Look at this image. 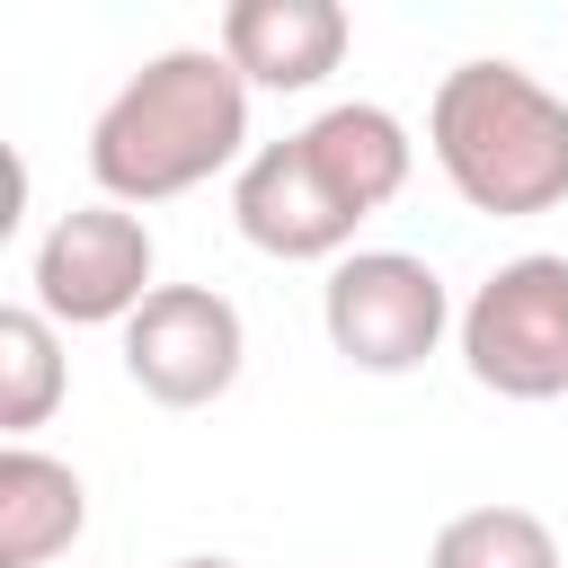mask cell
<instances>
[{"instance_id": "6da1fadb", "label": "cell", "mask_w": 568, "mask_h": 568, "mask_svg": "<svg viewBox=\"0 0 568 568\" xmlns=\"http://www.w3.org/2000/svg\"><path fill=\"white\" fill-rule=\"evenodd\" d=\"M248 142V80L222 44H169L151 53L89 124V178L106 204H169L195 195L213 169H231Z\"/></svg>"}, {"instance_id": "7a4b0ae2", "label": "cell", "mask_w": 568, "mask_h": 568, "mask_svg": "<svg viewBox=\"0 0 568 568\" xmlns=\"http://www.w3.org/2000/svg\"><path fill=\"white\" fill-rule=\"evenodd\" d=\"M426 151L470 213L524 222L568 204V98L524 62H453L426 106Z\"/></svg>"}, {"instance_id": "3957f363", "label": "cell", "mask_w": 568, "mask_h": 568, "mask_svg": "<svg viewBox=\"0 0 568 568\" xmlns=\"http://www.w3.org/2000/svg\"><path fill=\"white\" fill-rule=\"evenodd\" d=\"M462 364L497 399H559L568 390V257L532 248L506 257L470 302H462Z\"/></svg>"}, {"instance_id": "277c9868", "label": "cell", "mask_w": 568, "mask_h": 568, "mask_svg": "<svg viewBox=\"0 0 568 568\" xmlns=\"http://www.w3.org/2000/svg\"><path fill=\"white\" fill-rule=\"evenodd\" d=\"M320 328L355 373H417L453 328V293L408 248H355L320 284Z\"/></svg>"}, {"instance_id": "5b68a950", "label": "cell", "mask_w": 568, "mask_h": 568, "mask_svg": "<svg viewBox=\"0 0 568 568\" xmlns=\"http://www.w3.org/2000/svg\"><path fill=\"white\" fill-rule=\"evenodd\" d=\"M151 266H160V248H151V222L133 213V204H71L44 240H36V266H27V284H36V311L62 328H124L160 284H151Z\"/></svg>"}, {"instance_id": "8992f818", "label": "cell", "mask_w": 568, "mask_h": 568, "mask_svg": "<svg viewBox=\"0 0 568 568\" xmlns=\"http://www.w3.org/2000/svg\"><path fill=\"white\" fill-rule=\"evenodd\" d=\"M248 328L213 284H160L133 320H124V382L160 408H213L240 382Z\"/></svg>"}, {"instance_id": "52a82bcc", "label": "cell", "mask_w": 568, "mask_h": 568, "mask_svg": "<svg viewBox=\"0 0 568 568\" xmlns=\"http://www.w3.org/2000/svg\"><path fill=\"white\" fill-rule=\"evenodd\" d=\"M231 222H240V240L257 248V257H284V266H311V257H355V204L311 169V151H302V133H284V142H257L248 160H240V186H231Z\"/></svg>"}, {"instance_id": "ba28073f", "label": "cell", "mask_w": 568, "mask_h": 568, "mask_svg": "<svg viewBox=\"0 0 568 568\" xmlns=\"http://www.w3.org/2000/svg\"><path fill=\"white\" fill-rule=\"evenodd\" d=\"M346 9L337 0H231L222 9V53L248 89H320L346 62Z\"/></svg>"}, {"instance_id": "9c48e42d", "label": "cell", "mask_w": 568, "mask_h": 568, "mask_svg": "<svg viewBox=\"0 0 568 568\" xmlns=\"http://www.w3.org/2000/svg\"><path fill=\"white\" fill-rule=\"evenodd\" d=\"M302 151H311V169H320L355 213H382V204L408 186V169H417L408 124H399L390 106H373V98H337V106H320V115L302 124Z\"/></svg>"}, {"instance_id": "30bf717a", "label": "cell", "mask_w": 568, "mask_h": 568, "mask_svg": "<svg viewBox=\"0 0 568 568\" xmlns=\"http://www.w3.org/2000/svg\"><path fill=\"white\" fill-rule=\"evenodd\" d=\"M89 532V488L71 462L9 444L0 453V568H44Z\"/></svg>"}, {"instance_id": "8fae6325", "label": "cell", "mask_w": 568, "mask_h": 568, "mask_svg": "<svg viewBox=\"0 0 568 568\" xmlns=\"http://www.w3.org/2000/svg\"><path fill=\"white\" fill-rule=\"evenodd\" d=\"M53 408H62V337L36 302H9L0 311V435L27 444Z\"/></svg>"}, {"instance_id": "7c38bea8", "label": "cell", "mask_w": 568, "mask_h": 568, "mask_svg": "<svg viewBox=\"0 0 568 568\" xmlns=\"http://www.w3.org/2000/svg\"><path fill=\"white\" fill-rule=\"evenodd\" d=\"M426 568H559V532L532 506H470L435 532Z\"/></svg>"}, {"instance_id": "4fadbf2b", "label": "cell", "mask_w": 568, "mask_h": 568, "mask_svg": "<svg viewBox=\"0 0 568 568\" xmlns=\"http://www.w3.org/2000/svg\"><path fill=\"white\" fill-rule=\"evenodd\" d=\"M169 568H240V559H169Z\"/></svg>"}]
</instances>
